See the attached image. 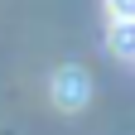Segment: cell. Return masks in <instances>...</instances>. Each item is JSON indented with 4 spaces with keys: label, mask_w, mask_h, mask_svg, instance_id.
<instances>
[{
    "label": "cell",
    "mask_w": 135,
    "mask_h": 135,
    "mask_svg": "<svg viewBox=\"0 0 135 135\" xmlns=\"http://www.w3.org/2000/svg\"><path fill=\"white\" fill-rule=\"evenodd\" d=\"M87 97H92V77H87V68H58V73H53V101H58L63 111L87 106Z\"/></svg>",
    "instance_id": "cell-1"
},
{
    "label": "cell",
    "mask_w": 135,
    "mask_h": 135,
    "mask_svg": "<svg viewBox=\"0 0 135 135\" xmlns=\"http://www.w3.org/2000/svg\"><path fill=\"white\" fill-rule=\"evenodd\" d=\"M111 48L121 58H135V20H116V29H111Z\"/></svg>",
    "instance_id": "cell-2"
},
{
    "label": "cell",
    "mask_w": 135,
    "mask_h": 135,
    "mask_svg": "<svg viewBox=\"0 0 135 135\" xmlns=\"http://www.w3.org/2000/svg\"><path fill=\"white\" fill-rule=\"evenodd\" d=\"M111 20H135V0H106Z\"/></svg>",
    "instance_id": "cell-3"
}]
</instances>
